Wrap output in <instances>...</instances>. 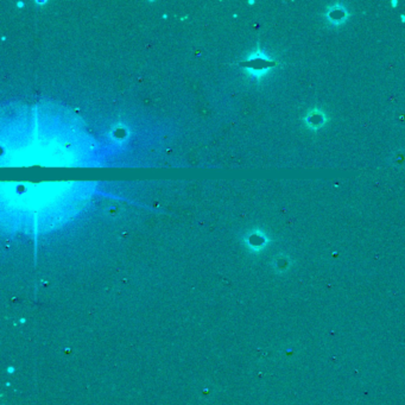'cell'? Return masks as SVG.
Here are the masks:
<instances>
[{
  "instance_id": "6da1fadb",
  "label": "cell",
  "mask_w": 405,
  "mask_h": 405,
  "mask_svg": "<svg viewBox=\"0 0 405 405\" xmlns=\"http://www.w3.org/2000/svg\"><path fill=\"white\" fill-rule=\"evenodd\" d=\"M350 17L346 7L340 2H334L326 11V18L329 24L334 26H340L345 24Z\"/></svg>"
},
{
  "instance_id": "7a4b0ae2",
  "label": "cell",
  "mask_w": 405,
  "mask_h": 405,
  "mask_svg": "<svg viewBox=\"0 0 405 405\" xmlns=\"http://www.w3.org/2000/svg\"><path fill=\"white\" fill-rule=\"evenodd\" d=\"M303 121L308 129H312V131H317V129H320L326 125L327 115L322 110L314 109L310 110V112H308Z\"/></svg>"
},
{
  "instance_id": "3957f363",
  "label": "cell",
  "mask_w": 405,
  "mask_h": 405,
  "mask_svg": "<svg viewBox=\"0 0 405 405\" xmlns=\"http://www.w3.org/2000/svg\"><path fill=\"white\" fill-rule=\"evenodd\" d=\"M267 244V238L264 236L263 232L256 231L250 238H248V245L253 250H260Z\"/></svg>"
},
{
  "instance_id": "277c9868",
  "label": "cell",
  "mask_w": 405,
  "mask_h": 405,
  "mask_svg": "<svg viewBox=\"0 0 405 405\" xmlns=\"http://www.w3.org/2000/svg\"><path fill=\"white\" fill-rule=\"evenodd\" d=\"M7 371H9V372H11V373H12V372H13V371H15V369H13V368H12V367H11V368H9V369H7Z\"/></svg>"
},
{
  "instance_id": "5b68a950",
  "label": "cell",
  "mask_w": 405,
  "mask_h": 405,
  "mask_svg": "<svg viewBox=\"0 0 405 405\" xmlns=\"http://www.w3.org/2000/svg\"><path fill=\"white\" fill-rule=\"evenodd\" d=\"M397 5V1H392V6H396Z\"/></svg>"
}]
</instances>
